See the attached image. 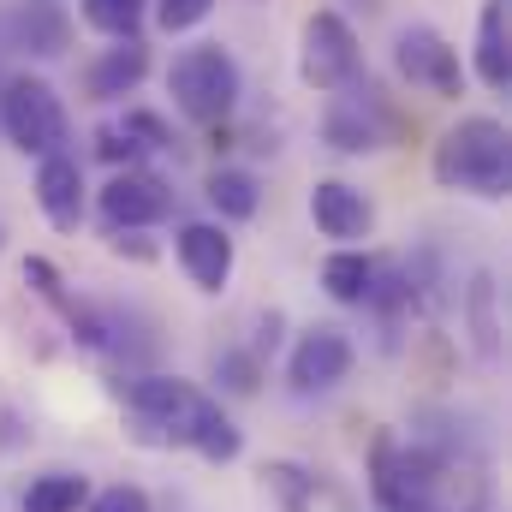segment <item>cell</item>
Returning a JSON list of instances; mask_svg holds the SVG:
<instances>
[{"label":"cell","instance_id":"1","mask_svg":"<svg viewBox=\"0 0 512 512\" xmlns=\"http://www.w3.org/2000/svg\"><path fill=\"white\" fill-rule=\"evenodd\" d=\"M120 405L131 417V435L143 447H191L209 465H233L245 453L239 423L203 393V387L179 382V376H137L120 382Z\"/></svg>","mask_w":512,"mask_h":512},{"label":"cell","instance_id":"2","mask_svg":"<svg viewBox=\"0 0 512 512\" xmlns=\"http://www.w3.org/2000/svg\"><path fill=\"white\" fill-rule=\"evenodd\" d=\"M435 179L447 191H471L483 203H501L512 191V143L495 114H471L435 143Z\"/></svg>","mask_w":512,"mask_h":512},{"label":"cell","instance_id":"3","mask_svg":"<svg viewBox=\"0 0 512 512\" xmlns=\"http://www.w3.org/2000/svg\"><path fill=\"white\" fill-rule=\"evenodd\" d=\"M167 96L185 120L197 126H221L233 108H239V60L221 48V42H203V48H185L173 66H167Z\"/></svg>","mask_w":512,"mask_h":512},{"label":"cell","instance_id":"4","mask_svg":"<svg viewBox=\"0 0 512 512\" xmlns=\"http://www.w3.org/2000/svg\"><path fill=\"white\" fill-rule=\"evenodd\" d=\"M0 126L6 137L24 149V155H60L66 137H72V120H66V102L48 78H12L6 96H0Z\"/></svg>","mask_w":512,"mask_h":512},{"label":"cell","instance_id":"5","mask_svg":"<svg viewBox=\"0 0 512 512\" xmlns=\"http://www.w3.org/2000/svg\"><path fill=\"white\" fill-rule=\"evenodd\" d=\"M358 72H364L358 30H352V24H346L334 6L310 12V18H304V36H298V78H304L310 90L334 96V90L358 84Z\"/></svg>","mask_w":512,"mask_h":512},{"label":"cell","instance_id":"6","mask_svg":"<svg viewBox=\"0 0 512 512\" xmlns=\"http://www.w3.org/2000/svg\"><path fill=\"white\" fill-rule=\"evenodd\" d=\"M370 489L382 512H435V459L423 447H405L399 435L370 441Z\"/></svg>","mask_w":512,"mask_h":512},{"label":"cell","instance_id":"7","mask_svg":"<svg viewBox=\"0 0 512 512\" xmlns=\"http://www.w3.org/2000/svg\"><path fill=\"white\" fill-rule=\"evenodd\" d=\"M393 66H399L405 84H417V90H429V96H441V102H459V96H465L459 48H447V36H435L429 24L399 30V42H393Z\"/></svg>","mask_w":512,"mask_h":512},{"label":"cell","instance_id":"8","mask_svg":"<svg viewBox=\"0 0 512 512\" xmlns=\"http://www.w3.org/2000/svg\"><path fill=\"white\" fill-rule=\"evenodd\" d=\"M352 364H358V352H352L346 328L316 322V328L298 334V346H292V358H286V382L298 387V393H328V387H340L352 376Z\"/></svg>","mask_w":512,"mask_h":512},{"label":"cell","instance_id":"9","mask_svg":"<svg viewBox=\"0 0 512 512\" xmlns=\"http://www.w3.org/2000/svg\"><path fill=\"white\" fill-rule=\"evenodd\" d=\"M96 209H102L108 233H137V227H155V221L173 215V191H167V179L126 167L96 191Z\"/></svg>","mask_w":512,"mask_h":512},{"label":"cell","instance_id":"10","mask_svg":"<svg viewBox=\"0 0 512 512\" xmlns=\"http://www.w3.org/2000/svg\"><path fill=\"white\" fill-rule=\"evenodd\" d=\"M382 102H376V90L364 84H346V90H334V108H328V120H322V137H328V149H340V155H370V149H382Z\"/></svg>","mask_w":512,"mask_h":512},{"label":"cell","instance_id":"11","mask_svg":"<svg viewBox=\"0 0 512 512\" xmlns=\"http://www.w3.org/2000/svg\"><path fill=\"white\" fill-rule=\"evenodd\" d=\"M310 221H316L322 239L352 245V239H370L376 203H370L358 185H346V179H316V185H310Z\"/></svg>","mask_w":512,"mask_h":512},{"label":"cell","instance_id":"12","mask_svg":"<svg viewBox=\"0 0 512 512\" xmlns=\"http://www.w3.org/2000/svg\"><path fill=\"white\" fill-rule=\"evenodd\" d=\"M173 251H179V262H185V274H191L197 292H227V280H233V239H227V227L185 221L179 239H173Z\"/></svg>","mask_w":512,"mask_h":512},{"label":"cell","instance_id":"13","mask_svg":"<svg viewBox=\"0 0 512 512\" xmlns=\"http://www.w3.org/2000/svg\"><path fill=\"white\" fill-rule=\"evenodd\" d=\"M36 203L48 215L54 233H78L84 227V167L60 149V155H42L36 167Z\"/></svg>","mask_w":512,"mask_h":512},{"label":"cell","instance_id":"14","mask_svg":"<svg viewBox=\"0 0 512 512\" xmlns=\"http://www.w3.org/2000/svg\"><path fill=\"white\" fill-rule=\"evenodd\" d=\"M143 72H149V48H143L137 36H120L114 48H102V54L90 60L84 90H90V102H120V96H131V90L143 84Z\"/></svg>","mask_w":512,"mask_h":512},{"label":"cell","instance_id":"15","mask_svg":"<svg viewBox=\"0 0 512 512\" xmlns=\"http://www.w3.org/2000/svg\"><path fill=\"white\" fill-rule=\"evenodd\" d=\"M12 36L24 54H42V60H60L72 48V12L66 0H18L12 12Z\"/></svg>","mask_w":512,"mask_h":512},{"label":"cell","instance_id":"16","mask_svg":"<svg viewBox=\"0 0 512 512\" xmlns=\"http://www.w3.org/2000/svg\"><path fill=\"white\" fill-rule=\"evenodd\" d=\"M471 72L483 90H512V48H507V0H483L477 12V48H471Z\"/></svg>","mask_w":512,"mask_h":512},{"label":"cell","instance_id":"17","mask_svg":"<svg viewBox=\"0 0 512 512\" xmlns=\"http://www.w3.org/2000/svg\"><path fill=\"white\" fill-rule=\"evenodd\" d=\"M322 286H328V298L334 304H370V286H376V262L364 251H334L322 262Z\"/></svg>","mask_w":512,"mask_h":512},{"label":"cell","instance_id":"18","mask_svg":"<svg viewBox=\"0 0 512 512\" xmlns=\"http://www.w3.org/2000/svg\"><path fill=\"white\" fill-rule=\"evenodd\" d=\"M203 197L215 203L221 221H251L256 209H262V185H256L245 167H215L209 185H203Z\"/></svg>","mask_w":512,"mask_h":512},{"label":"cell","instance_id":"19","mask_svg":"<svg viewBox=\"0 0 512 512\" xmlns=\"http://www.w3.org/2000/svg\"><path fill=\"white\" fill-rule=\"evenodd\" d=\"M465 310H471V346L483 364H501V316H495V274H477L471 292H465Z\"/></svg>","mask_w":512,"mask_h":512},{"label":"cell","instance_id":"20","mask_svg":"<svg viewBox=\"0 0 512 512\" xmlns=\"http://www.w3.org/2000/svg\"><path fill=\"white\" fill-rule=\"evenodd\" d=\"M84 501H90V483L72 471H48L24 489V512H78Z\"/></svg>","mask_w":512,"mask_h":512},{"label":"cell","instance_id":"21","mask_svg":"<svg viewBox=\"0 0 512 512\" xmlns=\"http://www.w3.org/2000/svg\"><path fill=\"white\" fill-rule=\"evenodd\" d=\"M262 489L274 495V507L280 512H316V477H304V471L286 465V459L262 465Z\"/></svg>","mask_w":512,"mask_h":512},{"label":"cell","instance_id":"22","mask_svg":"<svg viewBox=\"0 0 512 512\" xmlns=\"http://www.w3.org/2000/svg\"><path fill=\"white\" fill-rule=\"evenodd\" d=\"M78 12H84V24L90 30H102V36H137L143 30V12H149V0H78Z\"/></svg>","mask_w":512,"mask_h":512},{"label":"cell","instance_id":"23","mask_svg":"<svg viewBox=\"0 0 512 512\" xmlns=\"http://www.w3.org/2000/svg\"><path fill=\"white\" fill-rule=\"evenodd\" d=\"M215 376H221V387H233V393H256V382H262V364H256V352L227 346V352L215 358Z\"/></svg>","mask_w":512,"mask_h":512},{"label":"cell","instance_id":"24","mask_svg":"<svg viewBox=\"0 0 512 512\" xmlns=\"http://www.w3.org/2000/svg\"><path fill=\"white\" fill-rule=\"evenodd\" d=\"M215 12V0H155V24L167 30V36H179V30H191V24H203Z\"/></svg>","mask_w":512,"mask_h":512},{"label":"cell","instance_id":"25","mask_svg":"<svg viewBox=\"0 0 512 512\" xmlns=\"http://www.w3.org/2000/svg\"><path fill=\"white\" fill-rule=\"evenodd\" d=\"M120 131H131L143 149H173V143H179V137H173V126H167L161 114H143V108H131L126 120H120Z\"/></svg>","mask_w":512,"mask_h":512},{"label":"cell","instance_id":"26","mask_svg":"<svg viewBox=\"0 0 512 512\" xmlns=\"http://www.w3.org/2000/svg\"><path fill=\"white\" fill-rule=\"evenodd\" d=\"M96 155L114 161V167H137V161H143V143H137L131 131H120V126H102L96 131Z\"/></svg>","mask_w":512,"mask_h":512},{"label":"cell","instance_id":"27","mask_svg":"<svg viewBox=\"0 0 512 512\" xmlns=\"http://www.w3.org/2000/svg\"><path fill=\"white\" fill-rule=\"evenodd\" d=\"M84 512H149V495L137 489V483H108L102 495H90Z\"/></svg>","mask_w":512,"mask_h":512},{"label":"cell","instance_id":"28","mask_svg":"<svg viewBox=\"0 0 512 512\" xmlns=\"http://www.w3.org/2000/svg\"><path fill=\"white\" fill-rule=\"evenodd\" d=\"M24 280H30V286H36V292H42L48 304L72 310V304H66V286H60V268H54L48 256H24Z\"/></svg>","mask_w":512,"mask_h":512},{"label":"cell","instance_id":"29","mask_svg":"<svg viewBox=\"0 0 512 512\" xmlns=\"http://www.w3.org/2000/svg\"><path fill=\"white\" fill-rule=\"evenodd\" d=\"M0 245H6V233H0Z\"/></svg>","mask_w":512,"mask_h":512}]
</instances>
